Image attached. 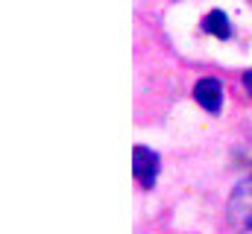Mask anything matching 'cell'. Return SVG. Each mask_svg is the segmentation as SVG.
Masks as SVG:
<instances>
[{
	"mask_svg": "<svg viewBox=\"0 0 252 234\" xmlns=\"http://www.w3.org/2000/svg\"><path fill=\"white\" fill-rule=\"evenodd\" d=\"M226 217H229V226L235 232H252V178L241 181L232 190L229 205H226Z\"/></svg>",
	"mask_w": 252,
	"mask_h": 234,
	"instance_id": "6da1fadb",
	"label": "cell"
},
{
	"mask_svg": "<svg viewBox=\"0 0 252 234\" xmlns=\"http://www.w3.org/2000/svg\"><path fill=\"white\" fill-rule=\"evenodd\" d=\"M132 173L141 181V187H153L156 176H158V152L147 149V146H135L132 149Z\"/></svg>",
	"mask_w": 252,
	"mask_h": 234,
	"instance_id": "7a4b0ae2",
	"label": "cell"
},
{
	"mask_svg": "<svg viewBox=\"0 0 252 234\" xmlns=\"http://www.w3.org/2000/svg\"><path fill=\"white\" fill-rule=\"evenodd\" d=\"M193 100L205 109V112H211V115H217L220 112V106H223V85L217 82V79H199L196 85H193Z\"/></svg>",
	"mask_w": 252,
	"mask_h": 234,
	"instance_id": "3957f363",
	"label": "cell"
},
{
	"mask_svg": "<svg viewBox=\"0 0 252 234\" xmlns=\"http://www.w3.org/2000/svg\"><path fill=\"white\" fill-rule=\"evenodd\" d=\"M202 29H205V32H211V35H217V38H229V35H232L229 18H226V12H223V9L208 12V15H205V21H202Z\"/></svg>",
	"mask_w": 252,
	"mask_h": 234,
	"instance_id": "277c9868",
	"label": "cell"
},
{
	"mask_svg": "<svg viewBox=\"0 0 252 234\" xmlns=\"http://www.w3.org/2000/svg\"><path fill=\"white\" fill-rule=\"evenodd\" d=\"M244 85H247V91L252 94V70H247V73H244Z\"/></svg>",
	"mask_w": 252,
	"mask_h": 234,
	"instance_id": "5b68a950",
	"label": "cell"
}]
</instances>
